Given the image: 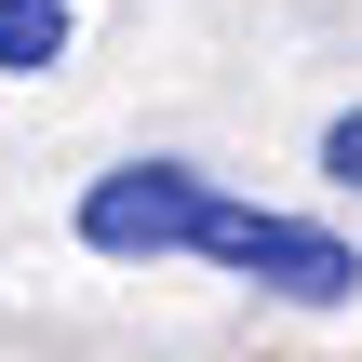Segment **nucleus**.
<instances>
[{
  "label": "nucleus",
  "instance_id": "7ed1b4c3",
  "mask_svg": "<svg viewBox=\"0 0 362 362\" xmlns=\"http://www.w3.org/2000/svg\"><path fill=\"white\" fill-rule=\"evenodd\" d=\"M54 54H67V0H0V67H13V81H40Z\"/></svg>",
  "mask_w": 362,
  "mask_h": 362
},
{
  "label": "nucleus",
  "instance_id": "20e7f679",
  "mask_svg": "<svg viewBox=\"0 0 362 362\" xmlns=\"http://www.w3.org/2000/svg\"><path fill=\"white\" fill-rule=\"evenodd\" d=\"M322 175H336V188H362V107L336 121V134H322Z\"/></svg>",
  "mask_w": 362,
  "mask_h": 362
},
{
  "label": "nucleus",
  "instance_id": "f03ea898",
  "mask_svg": "<svg viewBox=\"0 0 362 362\" xmlns=\"http://www.w3.org/2000/svg\"><path fill=\"white\" fill-rule=\"evenodd\" d=\"M202 242H215V255H228L242 282L296 296V309H336V296L362 282V255H349V242H322V228H296V215H215Z\"/></svg>",
  "mask_w": 362,
  "mask_h": 362
},
{
  "label": "nucleus",
  "instance_id": "f257e3e1",
  "mask_svg": "<svg viewBox=\"0 0 362 362\" xmlns=\"http://www.w3.org/2000/svg\"><path fill=\"white\" fill-rule=\"evenodd\" d=\"M215 215H228V202H215L188 161H121V175H94L81 242H94V255H188Z\"/></svg>",
  "mask_w": 362,
  "mask_h": 362
}]
</instances>
